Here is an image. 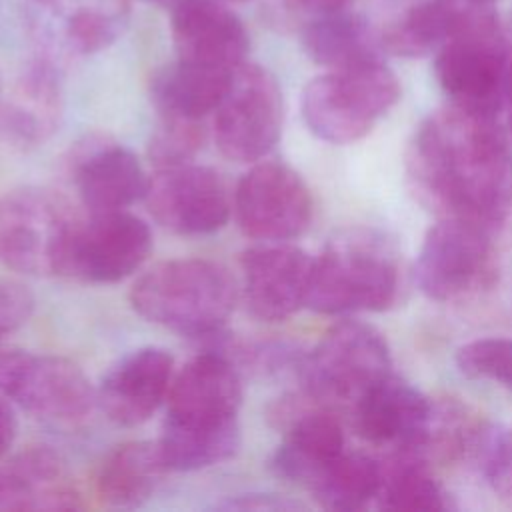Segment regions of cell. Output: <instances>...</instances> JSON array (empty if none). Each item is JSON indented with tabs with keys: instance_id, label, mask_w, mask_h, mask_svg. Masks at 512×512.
Returning <instances> with one entry per match:
<instances>
[{
	"instance_id": "6da1fadb",
	"label": "cell",
	"mask_w": 512,
	"mask_h": 512,
	"mask_svg": "<svg viewBox=\"0 0 512 512\" xmlns=\"http://www.w3.org/2000/svg\"><path fill=\"white\" fill-rule=\"evenodd\" d=\"M406 178L438 220L494 232L512 202V154L496 116L446 106L416 128L406 150Z\"/></svg>"
},
{
	"instance_id": "7a4b0ae2",
	"label": "cell",
	"mask_w": 512,
	"mask_h": 512,
	"mask_svg": "<svg viewBox=\"0 0 512 512\" xmlns=\"http://www.w3.org/2000/svg\"><path fill=\"white\" fill-rule=\"evenodd\" d=\"M242 380L222 350L194 356L174 374L158 440L168 470L188 472L220 464L240 446Z\"/></svg>"
},
{
	"instance_id": "3957f363",
	"label": "cell",
	"mask_w": 512,
	"mask_h": 512,
	"mask_svg": "<svg viewBox=\"0 0 512 512\" xmlns=\"http://www.w3.org/2000/svg\"><path fill=\"white\" fill-rule=\"evenodd\" d=\"M400 282L394 246L376 230L348 228L314 258L306 306L332 316L382 312L398 300Z\"/></svg>"
},
{
	"instance_id": "277c9868",
	"label": "cell",
	"mask_w": 512,
	"mask_h": 512,
	"mask_svg": "<svg viewBox=\"0 0 512 512\" xmlns=\"http://www.w3.org/2000/svg\"><path fill=\"white\" fill-rule=\"evenodd\" d=\"M130 302L148 322L186 336H212L234 310L236 284L218 262L176 258L142 274Z\"/></svg>"
},
{
	"instance_id": "5b68a950",
	"label": "cell",
	"mask_w": 512,
	"mask_h": 512,
	"mask_svg": "<svg viewBox=\"0 0 512 512\" xmlns=\"http://www.w3.org/2000/svg\"><path fill=\"white\" fill-rule=\"evenodd\" d=\"M398 98L396 74L376 58L312 78L302 92V116L318 138L350 144L364 138Z\"/></svg>"
},
{
	"instance_id": "8992f818",
	"label": "cell",
	"mask_w": 512,
	"mask_h": 512,
	"mask_svg": "<svg viewBox=\"0 0 512 512\" xmlns=\"http://www.w3.org/2000/svg\"><path fill=\"white\" fill-rule=\"evenodd\" d=\"M390 350L378 330L362 322H340L304 354L298 376L304 396L328 410H348L392 370Z\"/></svg>"
},
{
	"instance_id": "52a82bcc",
	"label": "cell",
	"mask_w": 512,
	"mask_h": 512,
	"mask_svg": "<svg viewBox=\"0 0 512 512\" xmlns=\"http://www.w3.org/2000/svg\"><path fill=\"white\" fill-rule=\"evenodd\" d=\"M416 282L436 302H460L490 290L498 280L492 232L460 220H438L416 258Z\"/></svg>"
},
{
	"instance_id": "ba28073f",
	"label": "cell",
	"mask_w": 512,
	"mask_h": 512,
	"mask_svg": "<svg viewBox=\"0 0 512 512\" xmlns=\"http://www.w3.org/2000/svg\"><path fill=\"white\" fill-rule=\"evenodd\" d=\"M510 54L498 18L446 40L434 58V74L450 104L498 116L506 96Z\"/></svg>"
},
{
	"instance_id": "9c48e42d",
	"label": "cell",
	"mask_w": 512,
	"mask_h": 512,
	"mask_svg": "<svg viewBox=\"0 0 512 512\" xmlns=\"http://www.w3.org/2000/svg\"><path fill=\"white\" fill-rule=\"evenodd\" d=\"M152 250L148 224L126 212H90L74 220L60 254L58 274L92 284H110L134 274Z\"/></svg>"
},
{
	"instance_id": "30bf717a",
	"label": "cell",
	"mask_w": 512,
	"mask_h": 512,
	"mask_svg": "<svg viewBox=\"0 0 512 512\" xmlns=\"http://www.w3.org/2000/svg\"><path fill=\"white\" fill-rule=\"evenodd\" d=\"M0 392L26 412L58 424L82 422L98 402L80 366L22 350H0Z\"/></svg>"
},
{
	"instance_id": "8fae6325",
	"label": "cell",
	"mask_w": 512,
	"mask_h": 512,
	"mask_svg": "<svg viewBox=\"0 0 512 512\" xmlns=\"http://www.w3.org/2000/svg\"><path fill=\"white\" fill-rule=\"evenodd\" d=\"M284 100L276 78L258 64L244 62L214 110L220 152L236 162H256L278 142Z\"/></svg>"
},
{
	"instance_id": "7c38bea8",
	"label": "cell",
	"mask_w": 512,
	"mask_h": 512,
	"mask_svg": "<svg viewBox=\"0 0 512 512\" xmlns=\"http://www.w3.org/2000/svg\"><path fill=\"white\" fill-rule=\"evenodd\" d=\"M76 216L64 198L22 188L0 198V264L32 274H58L64 240Z\"/></svg>"
},
{
	"instance_id": "4fadbf2b",
	"label": "cell",
	"mask_w": 512,
	"mask_h": 512,
	"mask_svg": "<svg viewBox=\"0 0 512 512\" xmlns=\"http://www.w3.org/2000/svg\"><path fill=\"white\" fill-rule=\"evenodd\" d=\"M232 210L240 230L262 242H288L312 220V196L296 170L258 162L238 182Z\"/></svg>"
},
{
	"instance_id": "5bb4252c",
	"label": "cell",
	"mask_w": 512,
	"mask_h": 512,
	"mask_svg": "<svg viewBox=\"0 0 512 512\" xmlns=\"http://www.w3.org/2000/svg\"><path fill=\"white\" fill-rule=\"evenodd\" d=\"M128 2L26 0V22L48 56H90L122 36L130 18Z\"/></svg>"
},
{
	"instance_id": "9a60e30c",
	"label": "cell",
	"mask_w": 512,
	"mask_h": 512,
	"mask_svg": "<svg viewBox=\"0 0 512 512\" xmlns=\"http://www.w3.org/2000/svg\"><path fill=\"white\" fill-rule=\"evenodd\" d=\"M144 202L152 218L176 234H210L222 228L232 212L224 178L194 162L160 168L148 178Z\"/></svg>"
},
{
	"instance_id": "2e32d148",
	"label": "cell",
	"mask_w": 512,
	"mask_h": 512,
	"mask_svg": "<svg viewBox=\"0 0 512 512\" xmlns=\"http://www.w3.org/2000/svg\"><path fill=\"white\" fill-rule=\"evenodd\" d=\"M66 162L88 212L126 210L146 194L148 178L138 158L110 134H86Z\"/></svg>"
},
{
	"instance_id": "e0dca14e",
	"label": "cell",
	"mask_w": 512,
	"mask_h": 512,
	"mask_svg": "<svg viewBox=\"0 0 512 512\" xmlns=\"http://www.w3.org/2000/svg\"><path fill=\"white\" fill-rule=\"evenodd\" d=\"M314 258L288 242H264L240 258L244 300L252 316L278 322L308 302Z\"/></svg>"
},
{
	"instance_id": "ac0fdd59",
	"label": "cell",
	"mask_w": 512,
	"mask_h": 512,
	"mask_svg": "<svg viewBox=\"0 0 512 512\" xmlns=\"http://www.w3.org/2000/svg\"><path fill=\"white\" fill-rule=\"evenodd\" d=\"M274 418L286 426L272 468L278 476L310 488L312 482L346 450L344 430L334 410L302 398L280 400Z\"/></svg>"
},
{
	"instance_id": "d6986e66",
	"label": "cell",
	"mask_w": 512,
	"mask_h": 512,
	"mask_svg": "<svg viewBox=\"0 0 512 512\" xmlns=\"http://www.w3.org/2000/svg\"><path fill=\"white\" fill-rule=\"evenodd\" d=\"M170 12L176 60L228 72L246 62L248 32L222 0H176Z\"/></svg>"
},
{
	"instance_id": "ffe728a7",
	"label": "cell",
	"mask_w": 512,
	"mask_h": 512,
	"mask_svg": "<svg viewBox=\"0 0 512 512\" xmlns=\"http://www.w3.org/2000/svg\"><path fill=\"white\" fill-rule=\"evenodd\" d=\"M432 410L430 398L390 372L364 394L350 416L366 442L398 452L416 450L422 444Z\"/></svg>"
},
{
	"instance_id": "44dd1931",
	"label": "cell",
	"mask_w": 512,
	"mask_h": 512,
	"mask_svg": "<svg viewBox=\"0 0 512 512\" xmlns=\"http://www.w3.org/2000/svg\"><path fill=\"white\" fill-rule=\"evenodd\" d=\"M172 378L174 360L166 350L140 348L110 368L96 390V400L112 422L138 426L166 402Z\"/></svg>"
},
{
	"instance_id": "7402d4cb",
	"label": "cell",
	"mask_w": 512,
	"mask_h": 512,
	"mask_svg": "<svg viewBox=\"0 0 512 512\" xmlns=\"http://www.w3.org/2000/svg\"><path fill=\"white\" fill-rule=\"evenodd\" d=\"M494 18L496 6L480 0H420L382 32L380 46L394 56L420 58L452 36Z\"/></svg>"
},
{
	"instance_id": "603a6c76",
	"label": "cell",
	"mask_w": 512,
	"mask_h": 512,
	"mask_svg": "<svg viewBox=\"0 0 512 512\" xmlns=\"http://www.w3.org/2000/svg\"><path fill=\"white\" fill-rule=\"evenodd\" d=\"M78 490L58 454L30 448L0 464V510H76Z\"/></svg>"
},
{
	"instance_id": "cb8c5ba5",
	"label": "cell",
	"mask_w": 512,
	"mask_h": 512,
	"mask_svg": "<svg viewBox=\"0 0 512 512\" xmlns=\"http://www.w3.org/2000/svg\"><path fill=\"white\" fill-rule=\"evenodd\" d=\"M62 116L60 82L52 62L32 64L16 82L0 112L4 136L20 148L46 142L58 128Z\"/></svg>"
},
{
	"instance_id": "d4e9b609",
	"label": "cell",
	"mask_w": 512,
	"mask_h": 512,
	"mask_svg": "<svg viewBox=\"0 0 512 512\" xmlns=\"http://www.w3.org/2000/svg\"><path fill=\"white\" fill-rule=\"evenodd\" d=\"M302 48L318 66L340 70L380 58L382 46L370 22L346 8L306 20Z\"/></svg>"
},
{
	"instance_id": "484cf974",
	"label": "cell",
	"mask_w": 512,
	"mask_h": 512,
	"mask_svg": "<svg viewBox=\"0 0 512 512\" xmlns=\"http://www.w3.org/2000/svg\"><path fill=\"white\" fill-rule=\"evenodd\" d=\"M166 472L158 442H126L100 464L96 492L110 506L136 508L156 492Z\"/></svg>"
},
{
	"instance_id": "4316f807",
	"label": "cell",
	"mask_w": 512,
	"mask_h": 512,
	"mask_svg": "<svg viewBox=\"0 0 512 512\" xmlns=\"http://www.w3.org/2000/svg\"><path fill=\"white\" fill-rule=\"evenodd\" d=\"M234 72L176 60L154 76L152 100L160 116L204 120L224 98Z\"/></svg>"
},
{
	"instance_id": "83f0119b",
	"label": "cell",
	"mask_w": 512,
	"mask_h": 512,
	"mask_svg": "<svg viewBox=\"0 0 512 512\" xmlns=\"http://www.w3.org/2000/svg\"><path fill=\"white\" fill-rule=\"evenodd\" d=\"M374 502L392 512H440L452 506L428 460L412 450H398L380 462V486Z\"/></svg>"
},
{
	"instance_id": "f1b7e54d",
	"label": "cell",
	"mask_w": 512,
	"mask_h": 512,
	"mask_svg": "<svg viewBox=\"0 0 512 512\" xmlns=\"http://www.w3.org/2000/svg\"><path fill=\"white\" fill-rule=\"evenodd\" d=\"M380 462L364 452L344 450L308 488L326 510H360L376 500Z\"/></svg>"
},
{
	"instance_id": "f546056e",
	"label": "cell",
	"mask_w": 512,
	"mask_h": 512,
	"mask_svg": "<svg viewBox=\"0 0 512 512\" xmlns=\"http://www.w3.org/2000/svg\"><path fill=\"white\" fill-rule=\"evenodd\" d=\"M456 368L472 380L494 382L512 392V338L488 336L456 350Z\"/></svg>"
},
{
	"instance_id": "4dcf8cb0",
	"label": "cell",
	"mask_w": 512,
	"mask_h": 512,
	"mask_svg": "<svg viewBox=\"0 0 512 512\" xmlns=\"http://www.w3.org/2000/svg\"><path fill=\"white\" fill-rule=\"evenodd\" d=\"M160 126L150 138L148 156L150 162L160 168H172L192 162L196 152L204 144L202 120H188L176 116H160Z\"/></svg>"
},
{
	"instance_id": "1f68e13d",
	"label": "cell",
	"mask_w": 512,
	"mask_h": 512,
	"mask_svg": "<svg viewBox=\"0 0 512 512\" xmlns=\"http://www.w3.org/2000/svg\"><path fill=\"white\" fill-rule=\"evenodd\" d=\"M482 472L494 492L512 506V428L498 432Z\"/></svg>"
},
{
	"instance_id": "d6a6232c",
	"label": "cell",
	"mask_w": 512,
	"mask_h": 512,
	"mask_svg": "<svg viewBox=\"0 0 512 512\" xmlns=\"http://www.w3.org/2000/svg\"><path fill=\"white\" fill-rule=\"evenodd\" d=\"M32 294L14 282H0V342L6 334L20 328L32 314Z\"/></svg>"
},
{
	"instance_id": "836d02e7",
	"label": "cell",
	"mask_w": 512,
	"mask_h": 512,
	"mask_svg": "<svg viewBox=\"0 0 512 512\" xmlns=\"http://www.w3.org/2000/svg\"><path fill=\"white\" fill-rule=\"evenodd\" d=\"M218 508H224V510H290V508H298V504L280 500V498L268 496V494H248V496H236L234 500L230 498V500L218 504Z\"/></svg>"
},
{
	"instance_id": "e575fe53",
	"label": "cell",
	"mask_w": 512,
	"mask_h": 512,
	"mask_svg": "<svg viewBox=\"0 0 512 512\" xmlns=\"http://www.w3.org/2000/svg\"><path fill=\"white\" fill-rule=\"evenodd\" d=\"M16 438V414L8 398L0 392V458L8 452Z\"/></svg>"
},
{
	"instance_id": "d590c367",
	"label": "cell",
	"mask_w": 512,
	"mask_h": 512,
	"mask_svg": "<svg viewBox=\"0 0 512 512\" xmlns=\"http://www.w3.org/2000/svg\"><path fill=\"white\" fill-rule=\"evenodd\" d=\"M504 102L508 104V124H510V130H512V56H510V62H508V76H506V96H504Z\"/></svg>"
},
{
	"instance_id": "8d00e7d4",
	"label": "cell",
	"mask_w": 512,
	"mask_h": 512,
	"mask_svg": "<svg viewBox=\"0 0 512 512\" xmlns=\"http://www.w3.org/2000/svg\"><path fill=\"white\" fill-rule=\"evenodd\" d=\"M138 2H144V4H156V6H162V8H172V4L176 0H138Z\"/></svg>"
},
{
	"instance_id": "74e56055",
	"label": "cell",
	"mask_w": 512,
	"mask_h": 512,
	"mask_svg": "<svg viewBox=\"0 0 512 512\" xmlns=\"http://www.w3.org/2000/svg\"><path fill=\"white\" fill-rule=\"evenodd\" d=\"M480 2H484V4H492V6H496V2H498V0H480Z\"/></svg>"
},
{
	"instance_id": "f35d334b",
	"label": "cell",
	"mask_w": 512,
	"mask_h": 512,
	"mask_svg": "<svg viewBox=\"0 0 512 512\" xmlns=\"http://www.w3.org/2000/svg\"><path fill=\"white\" fill-rule=\"evenodd\" d=\"M226 2H248V0H226Z\"/></svg>"
},
{
	"instance_id": "ab89813d",
	"label": "cell",
	"mask_w": 512,
	"mask_h": 512,
	"mask_svg": "<svg viewBox=\"0 0 512 512\" xmlns=\"http://www.w3.org/2000/svg\"><path fill=\"white\" fill-rule=\"evenodd\" d=\"M0 92H2V84H0Z\"/></svg>"
}]
</instances>
